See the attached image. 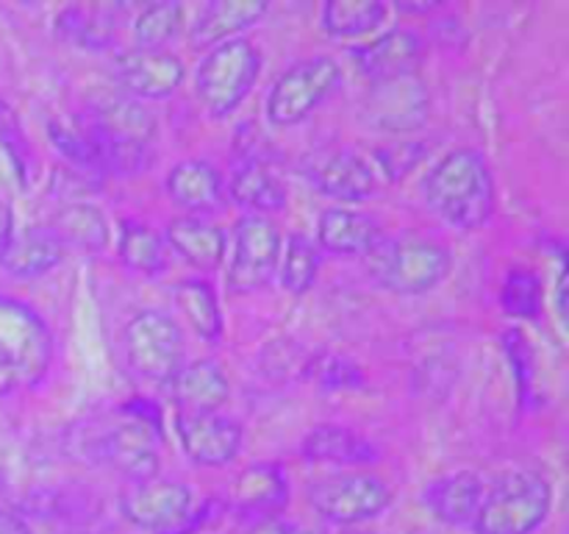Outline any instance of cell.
I'll use <instances>...</instances> for the list:
<instances>
[{
  "label": "cell",
  "mask_w": 569,
  "mask_h": 534,
  "mask_svg": "<svg viewBox=\"0 0 569 534\" xmlns=\"http://www.w3.org/2000/svg\"><path fill=\"white\" fill-rule=\"evenodd\" d=\"M56 33L83 50H103L114 42V6H67L56 14Z\"/></svg>",
  "instance_id": "cell-28"
},
{
  "label": "cell",
  "mask_w": 569,
  "mask_h": 534,
  "mask_svg": "<svg viewBox=\"0 0 569 534\" xmlns=\"http://www.w3.org/2000/svg\"><path fill=\"white\" fill-rule=\"evenodd\" d=\"M48 137L78 176H111V142L89 111L87 115H61L50 120Z\"/></svg>",
  "instance_id": "cell-15"
},
{
  "label": "cell",
  "mask_w": 569,
  "mask_h": 534,
  "mask_svg": "<svg viewBox=\"0 0 569 534\" xmlns=\"http://www.w3.org/2000/svg\"><path fill=\"white\" fill-rule=\"evenodd\" d=\"M431 115V95L417 76L389 78L372 83L361 103V117L370 128L383 134L417 131Z\"/></svg>",
  "instance_id": "cell-11"
},
{
  "label": "cell",
  "mask_w": 569,
  "mask_h": 534,
  "mask_svg": "<svg viewBox=\"0 0 569 534\" xmlns=\"http://www.w3.org/2000/svg\"><path fill=\"white\" fill-rule=\"evenodd\" d=\"M248 534H320V532L300 526V523L283 521V517H264V521H259L256 526H250Z\"/></svg>",
  "instance_id": "cell-40"
},
{
  "label": "cell",
  "mask_w": 569,
  "mask_h": 534,
  "mask_svg": "<svg viewBox=\"0 0 569 534\" xmlns=\"http://www.w3.org/2000/svg\"><path fill=\"white\" fill-rule=\"evenodd\" d=\"M161 426L144 406H126L122 417L100 437V456L131 482H148L159 471Z\"/></svg>",
  "instance_id": "cell-7"
},
{
  "label": "cell",
  "mask_w": 569,
  "mask_h": 534,
  "mask_svg": "<svg viewBox=\"0 0 569 534\" xmlns=\"http://www.w3.org/2000/svg\"><path fill=\"white\" fill-rule=\"evenodd\" d=\"M317 267H320L317 245L303 234H292L283 245V259L278 261L283 289H289L292 295H306L315 284Z\"/></svg>",
  "instance_id": "cell-34"
},
{
  "label": "cell",
  "mask_w": 569,
  "mask_h": 534,
  "mask_svg": "<svg viewBox=\"0 0 569 534\" xmlns=\"http://www.w3.org/2000/svg\"><path fill=\"white\" fill-rule=\"evenodd\" d=\"M53 334L37 309L0 295V398L31 389L48 376Z\"/></svg>",
  "instance_id": "cell-2"
},
{
  "label": "cell",
  "mask_w": 569,
  "mask_h": 534,
  "mask_svg": "<svg viewBox=\"0 0 569 534\" xmlns=\"http://www.w3.org/2000/svg\"><path fill=\"white\" fill-rule=\"evenodd\" d=\"M426 44H422L420 33L409 31V28H395L383 37L372 39L370 44L350 50L356 61V70L372 83L389 81V78L415 76L417 65L422 61Z\"/></svg>",
  "instance_id": "cell-16"
},
{
  "label": "cell",
  "mask_w": 569,
  "mask_h": 534,
  "mask_svg": "<svg viewBox=\"0 0 569 534\" xmlns=\"http://www.w3.org/2000/svg\"><path fill=\"white\" fill-rule=\"evenodd\" d=\"M317 239H320V245L328 254H372L381 245V226L370 215L345 209V206H333V209L322 211L320 226H317Z\"/></svg>",
  "instance_id": "cell-20"
},
{
  "label": "cell",
  "mask_w": 569,
  "mask_h": 534,
  "mask_svg": "<svg viewBox=\"0 0 569 534\" xmlns=\"http://www.w3.org/2000/svg\"><path fill=\"white\" fill-rule=\"evenodd\" d=\"M233 504L242 512L253 515H270L281 512L289 501V482L287 473L278 465H250L233 482Z\"/></svg>",
  "instance_id": "cell-26"
},
{
  "label": "cell",
  "mask_w": 569,
  "mask_h": 534,
  "mask_svg": "<svg viewBox=\"0 0 569 534\" xmlns=\"http://www.w3.org/2000/svg\"><path fill=\"white\" fill-rule=\"evenodd\" d=\"M300 454L311 462L328 465H370L378 459V448L359 432L345 426H317L306 434Z\"/></svg>",
  "instance_id": "cell-25"
},
{
  "label": "cell",
  "mask_w": 569,
  "mask_h": 534,
  "mask_svg": "<svg viewBox=\"0 0 569 534\" xmlns=\"http://www.w3.org/2000/svg\"><path fill=\"white\" fill-rule=\"evenodd\" d=\"M120 92L133 100L170 98L183 83V61L164 48H131L117 56Z\"/></svg>",
  "instance_id": "cell-13"
},
{
  "label": "cell",
  "mask_w": 569,
  "mask_h": 534,
  "mask_svg": "<svg viewBox=\"0 0 569 534\" xmlns=\"http://www.w3.org/2000/svg\"><path fill=\"white\" fill-rule=\"evenodd\" d=\"M176 304L200 337L209 339V343L220 339L222 315L211 284L200 281V278H187V281H181L176 287Z\"/></svg>",
  "instance_id": "cell-32"
},
{
  "label": "cell",
  "mask_w": 569,
  "mask_h": 534,
  "mask_svg": "<svg viewBox=\"0 0 569 534\" xmlns=\"http://www.w3.org/2000/svg\"><path fill=\"white\" fill-rule=\"evenodd\" d=\"M261 56L248 39H228L200 61L194 89L211 117H228L242 106L253 83L259 81Z\"/></svg>",
  "instance_id": "cell-4"
},
{
  "label": "cell",
  "mask_w": 569,
  "mask_h": 534,
  "mask_svg": "<svg viewBox=\"0 0 569 534\" xmlns=\"http://www.w3.org/2000/svg\"><path fill=\"white\" fill-rule=\"evenodd\" d=\"M11 237H14V211H11L6 195L0 192V250L9 245Z\"/></svg>",
  "instance_id": "cell-41"
},
{
  "label": "cell",
  "mask_w": 569,
  "mask_h": 534,
  "mask_svg": "<svg viewBox=\"0 0 569 534\" xmlns=\"http://www.w3.org/2000/svg\"><path fill=\"white\" fill-rule=\"evenodd\" d=\"M387 17V6L378 0H331L322 6V28L333 37H361L378 28Z\"/></svg>",
  "instance_id": "cell-33"
},
{
  "label": "cell",
  "mask_w": 569,
  "mask_h": 534,
  "mask_svg": "<svg viewBox=\"0 0 569 534\" xmlns=\"http://www.w3.org/2000/svg\"><path fill=\"white\" fill-rule=\"evenodd\" d=\"M183 26V6L181 3H150L139 11L133 20V37L139 48H161L170 42Z\"/></svg>",
  "instance_id": "cell-36"
},
{
  "label": "cell",
  "mask_w": 569,
  "mask_h": 534,
  "mask_svg": "<svg viewBox=\"0 0 569 534\" xmlns=\"http://www.w3.org/2000/svg\"><path fill=\"white\" fill-rule=\"evenodd\" d=\"M315 184L337 200H365L376 189V172L361 156L339 150L317 165Z\"/></svg>",
  "instance_id": "cell-29"
},
{
  "label": "cell",
  "mask_w": 569,
  "mask_h": 534,
  "mask_svg": "<svg viewBox=\"0 0 569 534\" xmlns=\"http://www.w3.org/2000/svg\"><path fill=\"white\" fill-rule=\"evenodd\" d=\"M231 198L250 215H272L287 206V189L281 187L276 176L267 170L261 159H242L233 167L231 176Z\"/></svg>",
  "instance_id": "cell-27"
},
{
  "label": "cell",
  "mask_w": 569,
  "mask_h": 534,
  "mask_svg": "<svg viewBox=\"0 0 569 534\" xmlns=\"http://www.w3.org/2000/svg\"><path fill=\"white\" fill-rule=\"evenodd\" d=\"M64 259V243L53 234L50 226H31L14 234L3 250H0V267L9 276L31 278L53 270Z\"/></svg>",
  "instance_id": "cell-21"
},
{
  "label": "cell",
  "mask_w": 569,
  "mask_h": 534,
  "mask_svg": "<svg viewBox=\"0 0 569 534\" xmlns=\"http://www.w3.org/2000/svg\"><path fill=\"white\" fill-rule=\"evenodd\" d=\"M0 145L9 150L11 165L20 170V181L28 184V156H31V150H28L20 126H17V117L11 115V109L3 100H0Z\"/></svg>",
  "instance_id": "cell-39"
},
{
  "label": "cell",
  "mask_w": 569,
  "mask_h": 534,
  "mask_svg": "<svg viewBox=\"0 0 569 534\" xmlns=\"http://www.w3.org/2000/svg\"><path fill=\"white\" fill-rule=\"evenodd\" d=\"M126 362L139 378L170 384L183 367V334L170 315L156 309L137 312L122 332Z\"/></svg>",
  "instance_id": "cell-5"
},
{
  "label": "cell",
  "mask_w": 569,
  "mask_h": 534,
  "mask_svg": "<svg viewBox=\"0 0 569 534\" xmlns=\"http://www.w3.org/2000/svg\"><path fill=\"white\" fill-rule=\"evenodd\" d=\"M376 273L392 293L420 295L445 281L450 273V254L433 239L403 237L378 254Z\"/></svg>",
  "instance_id": "cell-9"
},
{
  "label": "cell",
  "mask_w": 569,
  "mask_h": 534,
  "mask_svg": "<svg viewBox=\"0 0 569 534\" xmlns=\"http://www.w3.org/2000/svg\"><path fill=\"white\" fill-rule=\"evenodd\" d=\"M309 501L315 512L326 521L350 526L381 515L392 501V490L376 473H337L311 484Z\"/></svg>",
  "instance_id": "cell-8"
},
{
  "label": "cell",
  "mask_w": 569,
  "mask_h": 534,
  "mask_svg": "<svg viewBox=\"0 0 569 534\" xmlns=\"http://www.w3.org/2000/svg\"><path fill=\"white\" fill-rule=\"evenodd\" d=\"M0 534H33L31 526L17 512L0 510Z\"/></svg>",
  "instance_id": "cell-42"
},
{
  "label": "cell",
  "mask_w": 569,
  "mask_h": 534,
  "mask_svg": "<svg viewBox=\"0 0 569 534\" xmlns=\"http://www.w3.org/2000/svg\"><path fill=\"white\" fill-rule=\"evenodd\" d=\"M167 192L189 215L220 209L226 200V178L203 159H183L167 172Z\"/></svg>",
  "instance_id": "cell-17"
},
{
  "label": "cell",
  "mask_w": 569,
  "mask_h": 534,
  "mask_svg": "<svg viewBox=\"0 0 569 534\" xmlns=\"http://www.w3.org/2000/svg\"><path fill=\"white\" fill-rule=\"evenodd\" d=\"M267 3H256V0H228V3H209L192 22V39L194 48H217V44L237 39L239 31L250 28L264 17Z\"/></svg>",
  "instance_id": "cell-23"
},
{
  "label": "cell",
  "mask_w": 569,
  "mask_h": 534,
  "mask_svg": "<svg viewBox=\"0 0 569 534\" xmlns=\"http://www.w3.org/2000/svg\"><path fill=\"white\" fill-rule=\"evenodd\" d=\"M50 228L64 243V248L72 245L81 250H103L109 243V226H106L103 211L92 204H81V200L56 211Z\"/></svg>",
  "instance_id": "cell-30"
},
{
  "label": "cell",
  "mask_w": 569,
  "mask_h": 534,
  "mask_svg": "<svg viewBox=\"0 0 569 534\" xmlns=\"http://www.w3.org/2000/svg\"><path fill=\"white\" fill-rule=\"evenodd\" d=\"M553 510V487L537 471H509L483 493L476 534H533Z\"/></svg>",
  "instance_id": "cell-3"
},
{
  "label": "cell",
  "mask_w": 569,
  "mask_h": 534,
  "mask_svg": "<svg viewBox=\"0 0 569 534\" xmlns=\"http://www.w3.org/2000/svg\"><path fill=\"white\" fill-rule=\"evenodd\" d=\"M426 200L437 217L461 231L487 226L495 211V178L476 148H456L426 178Z\"/></svg>",
  "instance_id": "cell-1"
},
{
  "label": "cell",
  "mask_w": 569,
  "mask_h": 534,
  "mask_svg": "<svg viewBox=\"0 0 569 534\" xmlns=\"http://www.w3.org/2000/svg\"><path fill=\"white\" fill-rule=\"evenodd\" d=\"M167 245L200 270H214L226 256V234L220 226L203 220V217H178L167 228Z\"/></svg>",
  "instance_id": "cell-24"
},
{
  "label": "cell",
  "mask_w": 569,
  "mask_h": 534,
  "mask_svg": "<svg viewBox=\"0 0 569 534\" xmlns=\"http://www.w3.org/2000/svg\"><path fill=\"white\" fill-rule=\"evenodd\" d=\"M170 393L181 412H217L231 395V384L220 362L198 359L172 376Z\"/></svg>",
  "instance_id": "cell-19"
},
{
  "label": "cell",
  "mask_w": 569,
  "mask_h": 534,
  "mask_svg": "<svg viewBox=\"0 0 569 534\" xmlns=\"http://www.w3.org/2000/svg\"><path fill=\"white\" fill-rule=\"evenodd\" d=\"M500 304H503L506 315L522 317V320H537L545 304L542 281H539L537 273L528 270V267L509 270L503 289H500Z\"/></svg>",
  "instance_id": "cell-35"
},
{
  "label": "cell",
  "mask_w": 569,
  "mask_h": 534,
  "mask_svg": "<svg viewBox=\"0 0 569 534\" xmlns=\"http://www.w3.org/2000/svg\"><path fill=\"white\" fill-rule=\"evenodd\" d=\"M303 376L322 389L365 387V373L356 362L339 354H317L303 365Z\"/></svg>",
  "instance_id": "cell-37"
},
{
  "label": "cell",
  "mask_w": 569,
  "mask_h": 534,
  "mask_svg": "<svg viewBox=\"0 0 569 534\" xmlns=\"http://www.w3.org/2000/svg\"><path fill=\"white\" fill-rule=\"evenodd\" d=\"M439 9V0H426V3H409V0H400L398 11L403 14H428V11H437Z\"/></svg>",
  "instance_id": "cell-43"
},
{
  "label": "cell",
  "mask_w": 569,
  "mask_h": 534,
  "mask_svg": "<svg viewBox=\"0 0 569 534\" xmlns=\"http://www.w3.org/2000/svg\"><path fill=\"white\" fill-rule=\"evenodd\" d=\"M483 493L487 487H483L481 476H476L472 471H456L428 484L426 504L431 515L448 526H472Z\"/></svg>",
  "instance_id": "cell-18"
},
{
  "label": "cell",
  "mask_w": 569,
  "mask_h": 534,
  "mask_svg": "<svg viewBox=\"0 0 569 534\" xmlns=\"http://www.w3.org/2000/svg\"><path fill=\"white\" fill-rule=\"evenodd\" d=\"M94 117L106 137L117 145H142L150 148L156 139V117L142 106V100H133L128 95H106L89 111Z\"/></svg>",
  "instance_id": "cell-22"
},
{
  "label": "cell",
  "mask_w": 569,
  "mask_h": 534,
  "mask_svg": "<svg viewBox=\"0 0 569 534\" xmlns=\"http://www.w3.org/2000/svg\"><path fill=\"white\" fill-rule=\"evenodd\" d=\"M176 432L194 465H228L242 448V426L220 412H178Z\"/></svg>",
  "instance_id": "cell-14"
},
{
  "label": "cell",
  "mask_w": 569,
  "mask_h": 534,
  "mask_svg": "<svg viewBox=\"0 0 569 534\" xmlns=\"http://www.w3.org/2000/svg\"><path fill=\"white\" fill-rule=\"evenodd\" d=\"M6 482H9V478H6V471H3V467H0V490L6 487Z\"/></svg>",
  "instance_id": "cell-44"
},
{
  "label": "cell",
  "mask_w": 569,
  "mask_h": 534,
  "mask_svg": "<svg viewBox=\"0 0 569 534\" xmlns=\"http://www.w3.org/2000/svg\"><path fill=\"white\" fill-rule=\"evenodd\" d=\"M342 81V67L331 56H311L278 76L267 95V117L272 126H298Z\"/></svg>",
  "instance_id": "cell-6"
},
{
  "label": "cell",
  "mask_w": 569,
  "mask_h": 534,
  "mask_svg": "<svg viewBox=\"0 0 569 534\" xmlns=\"http://www.w3.org/2000/svg\"><path fill=\"white\" fill-rule=\"evenodd\" d=\"M120 259L131 270L156 276L167 267V243L153 226H144L139 220L122 222L120 234Z\"/></svg>",
  "instance_id": "cell-31"
},
{
  "label": "cell",
  "mask_w": 569,
  "mask_h": 534,
  "mask_svg": "<svg viewBox=\"0 0 569 534\" xmlns=\"http://www.w3.org/2000/svg\"><path fill=\"white\" fill-rule=\"evenodd\" d=\"M281 261V231L270 217L244 215L233 234V256L228 267V287L237 295L264 289L276 278Z\"/></svg>",
  "instance_id": "cell-10"
},
{
  "label": "cell",
  "mask_w": 569,
  "mask_h": 534,
  "mask_svg": "<svg viewBox=\"0 0 569 534\" xmlns=\"http://www.w3.org/2000/svg\"><path fill=\"white\" fill-rule=\"evenodd\" d=\"M194 510V495L187 484L148 478L128 490L120 498V512L131 526L142 532H170L189 521Z\"/></svg>",
  "instance_id": "cell-12"
},
{
  "label": "cell",
  "mask_w": 569,
  "mask_h": 534,
  "mask_svg": "<svg viewBox=\"0 0 569 534\" xmlns=\"http://www.w3.org/2000/svg\"><path fill=\"white\" fill-rule=\"evenodd\" d=\"M422 154H426V145L411 142V139H398V142L381 145L376 150V161L387 172L389 181H400V178H406L420 165Z\"/></svg>",
  "instance_id": "cell-38"
}]
</instances>
